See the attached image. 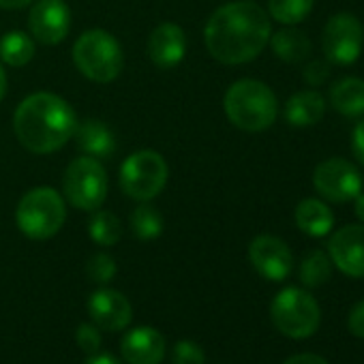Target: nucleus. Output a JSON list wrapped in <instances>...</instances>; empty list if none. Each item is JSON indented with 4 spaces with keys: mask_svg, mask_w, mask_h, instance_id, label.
Masks as SVG:
<instances>
[{
    "mask_svg": "<svg viewBox=\"0 0 364 364\" xmlns=\"http://www.w3.org/2000/svg\"><path fill=\"white\" fill-rule=\"evenodd\" d=\"M272 24L268 14L251 0L219 7L206 28L204 43L208 54L223 65H245L255 60L268 46Z\"/></svg>",
    "mask_w": 364,
    "mask_h": 364,
    "instance_id": "obj_1",
    "label": "nucleus"
},
{
    "mask_svg": "<svg viewBox=\"0 0 364 364\" xmlns=\"http://www.w3.org/2000/svg\"><path fill=\"white\" fill-rule=\"evenodd\" d=\"M77 127L73 107L58 95L35 92L26 97L14 114L18 141L35 154H52L67 146Z\"/></svg>",
    "mask_w": 364,
    "mask_h": 364,
    "instance_id": "obj_2",
    "label": "nucleus"
},
{
    "mask_svg": "<svg viewBox=\"0 0 364 364\" xmlns=\"http://www.w3.org/2000/svg\"><path fill=\"white\" fill-rule=\"evenodd\" d=\"M223 109L234 127L257 133L272 127L279 114V103L277 95L264 82L238 80L228 88Z\"/></svg>",
    "mask_w": 364,
    "mask_h": 364,
    "instance_id": "obj_3",
    "label": "nucleus"
},
{
    "mask_svg": "<svg viewBox=\"0 0 364 364\" xmlns=\"http://www.w3.org/2000/svg\"><path fill=\"white\" fill-rule=\"evenodd\" d=\"M73 63L86 80L109 84L122 73L124 54L112 33L95 28L77 37L73 46Z\"/></svg>",
    "mask_w": 364,
    "mask_h": 364,
    "instance_id": "obj_4",
    "label": "nucleus"
},
{
    "mask_svg": "<svg viewBox=\"0 0 364 364\" xmlns=\"http://www.w3.org/2000/svg\"><path fill=\"white\" fill-rule=\"evenodd\" d=\"M16 221L22 234L31 240L54 238L67 221V204L52 187H37L24 193L18 204Z\"/></svg>",
    "mask_w": 364,
    "mask_h": 364,
    "instance_id": "obj_5",
    "label": "nucleus"
},
{
    "mask_svg": "<svg viewBox=\"0 0 364 364\" xmlns=\"http://www.w3.org/2000/svg\"><path fill=\"white\" fill-rule=\"evenodd\" d=\"M65 198L73 208L92 213L103 206L107 198V173L99 159L95 156H77L69 163L63 178Z\"/></svg>",
    "mask_w": 364,
    "mask_h": 364,
    "instance_id": "obj_6",
    "label": "nucleus"
},
{
    "mask_svg": "<svg viewBox=\"0 0 364 364\" xmlns=\"http://www.w3.org/2000/svg\"><path fill=\"white\" fill-rule=\"evenodd\" d=\"M270 315L277 330L296 341L315 334L321 321V311L317 300L309 291L298 287H287L279 291L272 300Z\"/></svg>",
    "mask_w": 364,
    "mask_h": 364,
    "instance_id": "obj_7",
    "label": "nucleus"
},
{
    "mask_svg": "<svg viewBox=\"0 0 364 364\" xmlns=\"http://www.w3.org/2000/svg\"><path fill=\"white\" fill-rule=\"evenodd\" d=\"M167 163L154 150H137L120 165V187L135 202L154 200L167 185Z\"/></svg>",
    "mask_w": 364,
    "mask_h": 364,
    "instance_id": "obj_8",
    "label": "nucleus"
},
{
    "mask_svg": "<svg viewBox=\"0 0 364 364\" xmlns=\"http://www.w3.org/2000/svg\"><path fill=\"white\" fill-rule=\"evenodd\" d=\"M313 185L323 200L345 204L362 193V176L353 163L334 156L315 167Z\"/></svg>",
    "mask_w": 364,
    "mask_h": 364,
    "instance_id": "obj_9",
    "label": "nucleus"
},
{
    "mask_svg": "<svg viewBox=\"0 0 364 364\" xmlns=\"http://www.w3.org/2000/svg\"><path fill=\"white\" fill-rule=\"evenodd\" d=\"M364 46V28L355 16L338 14L332 16L323 28L321 50L330 63L351 65L360 58Z\"/></svg>",
    "mask_w": 364,
    "mask_h": 364,
    "instance_id": "obj_10",
    "label": "nucleus"
},
{
    "mask_svg": "<svg viewBox=\"0 0 364 364\" xmlns=\"http://www.w3.org/2000/svg\"><path fill=\"white\" fill-rule=\"evenodd\" d=\"M31 37L43 46H58L71 31V9L65 0H37L28 16Z\"/></svg>",
    "mask_w": 364,
    "mask_h": 364,
    "instance_id": "obj_11",
    "label": "nucleus"
},
{
    "mask_svg": "<svg viewBox=\"0 0 364 364\" xmlns=\"http://www.w3.org/2000/svg\"><path fill=\"white\" fill-rule=\"evenodd\" d=\"M249 259L253 268L268 281H283L294 268V257L289 247L270 234L257 236L249 247Z\"/></svg>",
    "mask_w": 364,
    "mask_h": 364,
    "instance_id": "obj_12",
    "label": "nucleus"
},
{
    "mask_svg": "<svg viewBox=\"0 0 364 364\" xmlns=\"http://www.w3.org/2000/svg\"><path fill=\"white\" fill-rule=\"evenodd\" d=\"M332 264L347 277H364V225H345L328 242Z\"/></svg>",
    "mask_w": 364,
    "mask_h": 364,
    "instance_id": "obj_13",
    "label": "nucleus"
},
{
    "mask_svg": "<svg viewBox=\"0 0 364 364\" xmlns=\"http://www.w3.org/2000/svg\"><path fill=\"white\" fill-rule=\"evenodd\" d=\"M146 52L154 67L163 71L173 69L182 63V58L187 54V35L178 24H171V22L159 24L148 37Z\"/></svg>",
    "mask_w": 364,
    "mask_h": 364,
    "instance_id": "obj_14",
    "label": "nucleus"
},
{
    "mask_svg": "<svg viewBox=\"0 0 364 364\" xmlns=\"http://www.w3.org/2000/svg\"><path fill=\"white\" fill-rule=\"evenodd\" d=\"M88 313L95 326L107 332H118L127 328L133 317L131 302L116 289H97L88 298Z\"/></svg>",
    "mask_w": 364,
    "mask_h": 364,
    "instance_id": "obj_15",
    "label": "nucleus"
},
{
    "mask_svg": "<svg viewBox=\"0 0 364 364\" xmlns=\"http://www.w3.org/2000/svg\"><path fill=\"white\" fill-rule=\"evenodd\" d=\"M120 351L129 364H161L165 358V338L154 328H135L122 336Z\"/></svg>",
    "mask_w": 364,
    "mask_h": 364,
    "instance_id": "obj_16",
    "label": "nucleus"
},
{
    "mask_svg": "<svg viewBox=\"0 0 364 364\" xmlns=\"http://www.w3.org/2000/svg\"><path fill=\"white\" fill-rule=\"evenodd\" d=\"M73 137H75L80 150L95 159H107L116 150V137H114L112 129L105 122L95 120V118L77 124Z\"/></svg>",
    "mask_w": 364,
    "mask_h": 364,
    "instance_id": "obj_17",
    "label": "nucleus"
},
{
    "mask_svg": "<svg viewBox=\"0 0 364 364\" xmlns=\"http://www.w3.org/2000/svg\"><path fill=\"white\" fill-rule=\"evenodd\" d=\"M326 103L323 97L315 90L296 92L285 105V120L291 127H313L323 118Z\"/></svg>",
    "mask_w": 364,
    "mask_h": 364,
    "instance_id": "obj_18",
    "label": "nucleus"
},
{
    "mask_svg": "<svg viewBox=\"0 0 364 364\" xmlns=\"http://www.w3.org/2000/svg\"><path fill=\"white\" fill-rule=\"evenodd\" d=\"M296 225L304 234H309L313 238H321L332 232L334 215L319 200H302L296 208Z\"/></svg>",
    "mask_w": 364,
    "mask_h": 364,
    "instance_id": "obj_19",
    "label": "nucleus"
},
{
    "mask_svg": "<svg viewBox=\"0 0 364 364\" xmlns=\"http://www.w3.org/2000/svg\"><path fill=\"white\" fill-rule=\"evenodd\" d=\"M330 105L343 116L364 114V80L343 77L330 88Z\"/></svg>",
    "mask_w": 364,
    "mask_h": 364,
    "instance_id": "obj_20",
    "label": "nucleus"
},
{
    "mask_svg": "<svg viewBox=\"0 0 364 364\" xmlns=\"http://www.w3.org/2000/svg\"><path fill=\"white\" fill-rule=\"evenodd\" d=\"M268 43L272 46L274 56L285 63H302L311 54L309 37L296 28H285V31H279L277 35H270Z\"/></svg>",
    "mask_w": 364,
    "mask_h": 364,
    "instance_id": "obj_21",
    "label": "nucleus"
},
{
    "mask_svg": "<svg viewBox=\"0 0 364 364\" xmlns=\"http://www.w3.org/2000/svg\"><path fill=\"white\" fill-rule=\"evenodd\" d=\"M35 58V39L22 31H11L0 39V60L9 67H26Z\"/></svg>",
    "mask_w": 364,
    "mask_h": 364,
    "instance_id": "obj_22",
    "label": "nucleus"
},
{
    "mask_svg": "<svg viewBox=\"0 0 364 364\" xmlns=\"http://www.w3.org/2000/svg\"><path fill=\"white\" fill-rule=\"evenodd\" d=\"M88 234L97 245L114 247L122 238V223L114 213L97 208V210H92V217L88 221Z\"/></svg>",
    "mask_w": 364,
    "mask_h": 364,
    "instance_id": "obj_23",
    "label": "nucleus"
},
{
    "mask_svg": "<svg viewBox=\"0 0 364 364\" xmlns=\"http://www.w3.org/2000/svg\"><path fill=\"white\" fill-rule=\"evenodd\" d=\"M131 232L139 240L159 238L163 234V215L148 202H139V206L131 213Z\"/></svg>",
    "mask_w": 364,
    "mask_h": 364,
    "instance_id": "obj_24",
    "label": "nucleus"
},
{
    "mask_svg": "<svg viewBox=\"0 0 364 364\" xmlns=\"http://www.w3.org/2000/svg\"><path fill=\"white\" fill-rule=\"evenodd\" d=\"M300 281L306 285V287H319L323 285L330 274H332V259L323 253V251H311L302 264H300Z\"/></svg>",
    "mask_w": 364,
    "mask_h": 364,
    "instance_id": "obj_25",
    "label": "nucleus"
},
{
    "mask_svg": "<svg viewBox=\"0 0 364 364\" xmlns=\"http://www.w3.org/2000/svg\"><path fill=\"white\" fill-rule=\"evenodd\" d=\"M313 3L315 0H268V11L272 20L294 26L311 14Z\"/></svg>",
    "mask_w": 364,
    "mask_h": 364,
    "instance_id": "obj_26",
    "label": "nucleus"
},
{
    "mask_svg": "<svg viewBox=\"0 0 364 364\" xmlns=\"http://www.w3.org/2000/svg\"><path fill=\"white\" fill-rule=\"evenodd\" d=\"M86 274L90 277V281H95L99 285L109 283L116 277V262H114V257L107 255V253L92 255L88 259V264H86Z\"/></svg>",
    "mask_w": 364,
    "mask_h": 364,
    "instance_id": "obj_27",
    "label": "nucleus"
},
{
    "mask_svg": "<svg viewBox=\"0 0 364 364\" xmlns=\"http://www.w3.org/2000/svg\"><path fill=\"white\" fill-rule=\"evenodd\" d=\"M171 362L173 364H204L206 355H204V349L198 343L185 338V341L176 343L173 353H171Z\"/></svg>",
    "mask_w": 364,
    "mask_h": 364,
    "instance_id": "obj_28",
    "label": "nucleus"
},
{
    "mask_svg": "<svg viewBox=\"0 0 364 364\" xmlns=\"http://www.w3.org/2000/svg\"><path fill=\"white\" fill-rule=\"evenodd\" d=\"M75 341H77L80 349H82L84 353H88V355L101 351V343H103L99 328L92 326V323H82V326L77 328V332H75Z\"/></svg>",
    "mask_w": 364,
    "mask_h": 364,
    "instance_id": "obj_29",
    "label": "nucleus"
},
{
    "mask_svg": "<svg viewBox=\"0 0 364 364\" xmlns=\"http://www.w3.org/2000/svg\"><path fill=\"white\" fill-rule=\"evenodd\" d=\"M328 75H330V67L326 63H321V60L309 63L304 67V71H302V77H304V82L309 86H321V84H326Z\"/></svg>",
    "mask_w": 364,
    "mask_h": 364,
    "instance_id": "obj_30",
    "label": "nucleus"
},
{
    "mask_svg": "<svg viewBox=\"0 0 364 364\" xmlns=\"http://www.w3.org/2000/svg\"><path fill=\"white\" fill-rule=\"evenodd\" d=\"M349 332L358 338H364V300H360L351 311H349V319H347Z\"/></svg>",
    "mask_w": 364,
    "mask_h": 364,
    "instance_id": "obj_31",
    "label": "nucleus"
},
{
    "mask_svg": "<svg viewBox=\"0 0 364 364\" xmlns=\"http://www.w3.org/2000/svg\"><path fill=\"white\" fill-rule=\"evenodd\" d=\"M351 150H353L355 159L364 165V120L358 122L351 133Z\"/></svg>",
    "mask_w": 364,
    "mask_h": 364,
    "instance_id": "obj_32",
    "label": "nucleus"
},
{
    "mask_svg": "<svg viewBox=\"0 0 364 364\" xmlns=\"http://www.w3.org/2000/svg\"><path fill=\"white\" fill-rule=\"evenodd\" d=\"M283 364H328V362L317 353H298V355L287 358Z\"/></svg>",
    "mask_w": 364,
    "mask_h": 364,
    "instance_id": "obj_33",
    "label": "nucleus"
},
{
    "mask_svg": "<svg viewBox=\"0 0 364 364\" xmlns=\"http://www.w3.org/2000/svg\"><path fill=\"white\" fill-rule=\"evenodd\" d=\"M84 364H120V360L114 358L112 353H101V351H97V353L88 355V360H86Z\"/></svg>",
    "mask_w": 364,
    "mask_h": 364,
    "instance_id": "obj_34",
    "label": "nucleus"
},
{
    "mask_svg": "<svg viewBox=\"0 0 364 364\" xmlns=\"http://www.w3.org/2000/svg\"><path fill=\"white\" fill-rule=\"evenodd\" d=\"M31 3H35V0H0V9H9V11H14V9H24V7H28Z\"/></svg>",
    "mask_w": 364,
    "mask_h": 364,
    "instance_id": "obj_35",
    "label": "nucleus"
},
{
    "mask_svg": "<svg viewBox=\"0 0 364 364\" xmlns=\"http://www.w3.org/2000/svg\"><path fill=\"white\" fill-rule=\"evenodd\" d=\"M355 215H358V219L364 223V193H360V196L355 198Z\"/></svg>",
    "mask_w": 364,
    "mask_h": 364,
    "instance_id": "obj_36",
    "label": "nucleus"
},
{
    "mask_svg": "<svg viewBox=\"0 0 364 364\" xmlns=\"http://www.w3.org/2000/svg\"><path fill=\"white\" fill-rule=\"evenodd\" d=\"M7 95V73L3 71V65H0V101Z\"/></svg>",
    "mask_w": 364,
    "mask_h": 364,
    "instance_id": "obj_37",
    "label": "nucleus"
}]
</instances>
